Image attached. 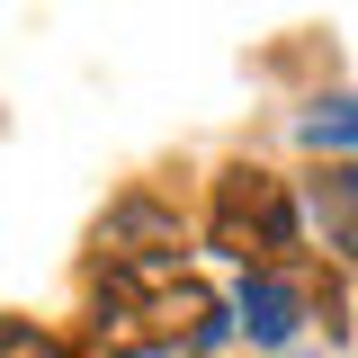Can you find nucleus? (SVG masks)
<instances>
[{"label": "nucleus", "instance_id": "obj_1", "mask_svg": "<svg viewBox=\"0 0 358 358\" xmlns=\"http://www.w3.org/2000/svg\"><path fill=\"white\" fill-rule=\"evenodd\" d=\"M99 341L108 350H206L224 341V305L171 268H108L99 278Z\"/></svg>", "mask_w": 358, "mask_h": 358}, {"label": "nucleus", "instance_id": "obj_2", "mask_svg": "<svg viewBox=\"0 0 358 358\" xmlns=\"http://www.w3.org/2000/svg\"><path fill=\"white\" fill-rule=\"evenodd\" d=\"M206 233H215V251H233V260L251 268V260H287L296 251V197H287V179H268V171H224L215 179V215H206Z\"/></svg>", "mask_w": 358, "mask_h": 358}, {"label": "nucleus", "instance_id": "obj_3", "mask_svg": "<svg viewBox=\"0 0 358 358\" xmlns=\"http://www.w3.org/2000/svg\"><path fill=\"white\" fill-rule=\"evenodd\" d=\"M171 251H179V224L162 206H143V197H126L117 215L99 224V260L108 268H171Z\"/></svg>", "mask_w": 358, "mask_h": 358}, {"label": "nucleus", "instance_id": "obj_4", "mask_svg": "<svg viewBox=\"0 0 358 358\" xmlns=\"http://www.w3.org/2000/svg\"><path fill=\"white\" fill-rule=\"evenodd\" d=\"M313 215H322V242L358 260V171H322L313 179Z\"/></svg>", "mask_w": 358, "mask_h": 358}, {"label": "nucleus", "instance_id": "obj_5", "mask_svg": "<svg viewBox=\"0 0 358 358\" xmlns=\"http://www.w3.org/2000/svg\"><path fill=\"white\" fill-rule=\"evenodd\" d=\"M242 322H251V341H287V331H296V287H278V278H251V287H242Z\"/></svg>", "mask_w": 358, "mask_h": 358}, {"label": "nucleus", "instance_id": "obj_6", "mask_svg": "<svg viewBox=\"0 0 358 358\" xmlns=\"http://www.w3.org/2000/svg\"><path fill=\"white\" fill-rule=\"evenodd\" d=\"M305 143H358V108H350V99L313 108V117H305Z\"/></svg>", "mask_w": 358, "mask_h": 358}, {"label": "nucleus", "instance_id": "obj_7", "mask_svg": "<svg viewBox=\"0 0 358 358\" xmlns=\"http://www.w3.org/2000/svg\"><path fill=\"white\" fill-rule=\"evenodd\" d=\"M0 358H72L63 341H45L36 322H0Z\"/></svg>", "mask_w": 358, "mask_h": 358}]
</instances>
